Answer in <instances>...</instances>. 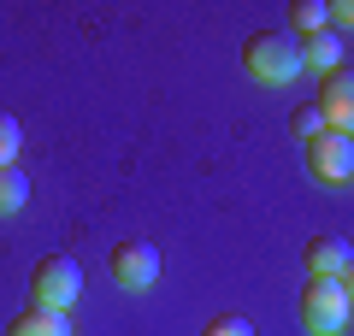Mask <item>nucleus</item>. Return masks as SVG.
<instances>
[{
	"instance_id": "nucleus-1",
	"label": "nucleus",
	"mask_w": 354,
	"mask_h": 336,
	"mask_svg": "<svg viewBox=\"0 0 354 336\" xmlns=\"http://www.w3.org/2000/svg\"><path fill=\"white\" fill-rule=\"evenodd\" d=\"M242 65H248L260 83H295V77L307 71L301 65V36H290V30H254V36L242 41Z\"/></svg>"
},
{
	"instance_id": "nucleus-2",
	"label": "nucleus",
	"mask_w": 354,
	"mask_h": 336,
	"mask_svg": "<svg viewBox=\"0 0 354 336\" xmlns=\"http://www.w3.org/2000/svg\"><path fill=\"white\" fill-rule=\"evenodd\" d=\"M348 319H354V301H348V289H342V277H307V289H301L307 336H342Z\"/></svg>"
},
{
	"instance_id": "nucleus-3",
	"label": "nucleus",
	"mask_w": 354,
	"mask_h": 336,
	"mask_svg": "<svg viewBox=\"0 0 354 336\" xmlns=\"http://www.w3.org/2000/svg\"><path fill=\"white\" fill-rule=\"evenodd\" d=\"M77 295H83V265H77L71 254H48V260H36V272H30V307L71 312Z\"/></svg>"
},
{
	"instance_id": "nucleus-4",
	"label": "nucleus",
	"mask_w": 354,
	"mask_h": 336,
	"mask_svg": "<svg viewBox=\"0 0 354 336\" xmlns=\"http://www.w3.org/2000/svg\"><path fill=\"white\" fill-rule=\"evenodd\" d=\"M106 272H113L118 289H148L153 277H160V248H153V242H142V236H130V242H118V248H113Z\"/></svg>"
},
{
	"instance_id": "nucleus-5",
	"label": "nucleus",
	"mask_w": 354,
	"mask_h": 336,
	"mask_svg": "<svg viewBox=\"0 0 354 336\" xmlns=\"http://www.w3.org/2000/svg\"><path fill=\"white\" fill-rule=\"evenodd\" d=\"M307 171H313L319 183H348L354 177V136L325 130L319 142H307Z\"/></svg>"
},
{
	"instance_id": "nucleus-6",
	"label": "nucleus",
	"mask_w": 354,
	"mask_h": 336,
	"mask_svg": "<svg viewBox=\"0 0 354 336\" xmlns=\"http://www.w3.org/2000/svg\"><path fill=\"white\" fill-rule=\"evenodd\" d=\"M319 106H325V124L337 136H354V65H337L330 77H319Z\"/></svg>"
},
{
	"instance_id": "nucleus-7",
	"label": "nucleus",
	"mask_w": 354,
	"mask_h": 336,
	"mask_svg": "<svg viewBox=\"0 0 354 336\" xmlns=\"http://www.w3.org/2000/svg\"><path fill=\"white\" fill-rule=\"evenodd\" d=\"M348 260H354V248L342 236H307V248H301L307 277H342V272H348Z\"/></svg>"
},
{
	"instance_id": "nucleus-8",
	"label": "nucleus",
	"mask_w": 354,
	"mask_h": 336,
	"mask_svg": "<svg viewBox=\"0 0 354 336\" xmlns=\"http://www.w3.org/2000/svg\"><path fill=\"white\" fill-rule=\"evenodd\" d=\"M6 336H71V312H48V307H24Z\"/></svg>"
},
{
	"instance_id": "nucleus-9",
	"label": "nucleus",
	"mask_w": 354,
	"mask_h": 336,
	"mask_svg": "<svg viewBox=\"0 0 354 336\" xmlns=\"http://www.w3.org/2000/svg\"><path fill=\"white\" fill-rule=\"evenodd\" d=\"M301 65H313L319 77H330L342 65V36H330V30H319V36H301Z\"/></svg>"
},
{
	"instance_id": "nucleus-10",
	"label": "nucleus",
	"mask_w": 354,
	"mask_h": 336,
	"mask_svg": "<svg viewBox=\"0 0 354 336\" xmlns=\"http://www.w3.org/2000/svg\"><path fill=\"white\" fill-rule=\"evenodd\" d=\"M290 24H295V36H319V30L330 24V6H325V0H295Z\"/></svg>"
},
{
	"instance_id": "nucleus-11",
	"label": "nucleus",
	"mask_w": 354,
	"mask_h": 336,
	"mask_svg": "<svg viewBox=\"0 0 354 336\" xmlns=\"http://www.w3.org/2000/svg\"><path fill=\"white\" fill-rule=\"evenodd\" d=\"M290 130H295V136H301V142H319V136H325V106H319V100H301V106H295L290 112Z\"/></svg>"
},
{
	"instance_id": "nucleus-12",
	"label": "nucleus",
	"mask_w": 354,
	"mask_h": 336,
	"mask_svg": "<svg viewBox=\"0 0 354 336\" xmlns=\"http://www.w3.org/2000/svg\"><path fill=\"white\" fill-rule=\"evenodd\" d=\"M30 200V177L18 165H0V212H18Z\"/></svg>"
},
{
	"instance_id": "nucleus-13",
	"label": "nucleus",
	"mask_w": 354,
	"mask_h": 336,
	"mask_svg": "<svg viewBox=\"0 0 354 336\" xmlns=\"http://www.w3.org/2000/svg\"><path fill=\"white\" fill-rule=\"evenodd\" d=\"M18 148H24V130H18L12 112H0V165H12V160H18Z\"/></svg>"
},
{
	"instance_id": "nucleus-14",
	"label": "nucleus",
	"mask_w": 354,
	"mask_h": 336,
	"mask_svg": "<svg viewBox=\"0 0 354 336\" xmlns=\"http://www.w3.org/2000/svg\"><path fill=\"white\" fill-rule=\"evenodd\" d=\"M201 336H254V324L242 319V312H218V319H207Z\"/></svg>"
},
{
	"instance_id": "nucleus-15",
	"label": "nucleus",
	"mask_w": 354,
	"mask_h": 336,
	"mask_svg": "<svg viewBox=\"0 0 354 336\" xmlns=\"http://www.w3.org/2000/svg\"><path fill=\"white\" fill-rule=\"evenodd\" d=\"M330 18H337L342 30H354V0H330Z\"/></svg>"
},
{
	"instance_id": "nucleus-16",
	"label": "nucleus",
	"mask_w": 354,
	"mask_h": 336,
	"mask_svg": "<svg viewBox=\"0 0 354 336\" xmlns=\"http://www.w3.org/2000/svg\"><path fill=\"white\" fill-rule=\"evenodd\" d=\"M342 289H348V301H354V260H348V272H342Z\"/></svg>"
}]
</instances>
